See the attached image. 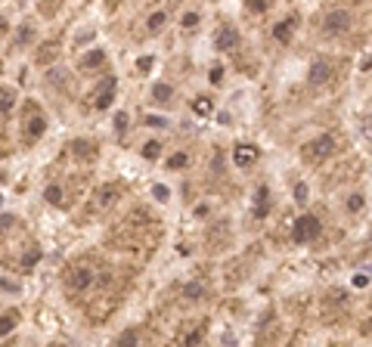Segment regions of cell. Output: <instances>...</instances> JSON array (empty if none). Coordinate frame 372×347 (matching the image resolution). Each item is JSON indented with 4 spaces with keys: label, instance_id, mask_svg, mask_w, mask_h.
Segmentation results:
<instances>
[{
    "label": "cell",
    "instance_id": "cell-1",
    "mask_svg": "<svg viewBox=\"0 0 372 347\" xmlns=\"http://www.w3.org/2000/svg\"><path fill=\"white\" fill-rule=\"evenodd\" d=\"M335 137L332 134H323V137H316V140H310L307 143V149H304V158L310 161V164H316V161H326L332 152H335Z\"/></svg>",
    "mask_w": 372,
    "mask_h": 347
},
{
    "label": "cell",
    "instance_id": "cell-2",
    "mask_svg": "<svg viewBox=\"0 0 372 347\" xmlns=\"http://www.w3.org/2000/svg\"><path fill=\"white\" fill-rule=\"evenodd\" d=\"M320 236V220H316L313 214H301L298 220H295V229H292V239L298 242V245H304V242H310V239H316Z\"/></svg>",
    "mask_w": 372,
    "mask_h": 347
},
{
    "label": "cell",
    "instance_id": "cell-3",
    "mask_svg": "<svg viewBox=\"0 0 372 347\" xmlns=\"http://www.w3.org/2000/svg\"><path fill=\"white\" fill-rule=\"evenodd\" d=\"M350 22H353V16L347 10H332L326 16V22H323V31L329 34V38H338V34H344L350 28Z\"/></svg>",
    "mask_w": 372,
    "mask_h": 347
},
{
    "label": "cell",
    "instance_id": "cell-4",
    "mask_svg": "<svg viewBox=\"0 0 372 347\" xmlns=\"http://www.w3.org/2000/svg\"><path fill=\"white\" fill-rule=\"evenodd\" d=\"M233 161H236V168H252V164L258 161V146L239 143L236 149H233Z\"/></svg>",
    "mask_w": 372,
    "mask_h": 347
},
{
    "label": "cell",
    "instance_id": "cell-5",
    "mask_svg": "<svg viewBox=\"0 0 372 347\" xmlns=\"http://www.w3.org/2000/svg\"><path fill=\"white\" fill-rule=\"evenodd\" d=\"M329 78H332V62H329V59H316V62L310 65V71H307V81H310L313 87L326 84Z\"/></svg>",
    "mask_w": 372,
    "mask_h": 347
},
{
    "label": "cell",
    "instance_id": "cell-6",
    "mask_svg": "<svg viewBox=\"0 0 372 347\" xmlns=\"http://www.w3.org/2000/svg\"><path fill=\"white\" fill-rule=\"evenodd\" d=\"M90 282H93V270L90 267H75L72 273H68V285H72V291H84Z\"/></svg>",
    "mask_w": 372,
    "mask_h": 347
},
{
    "label": "cell",
    "instance_id": "cell-7",
    "mask_svg": "<svg viewBox=\"0 0 372 347\" xmlns=\"http://www.w3.org/2000/svg\"><path fill=\"white\" fill-rule=\"evenodd\" d=\"M236 44H239V34H236V28L223 25V28L217 31V38H214V47H217V50H233Z\"/></svg>",
    "mask_w": 372,
    "mask_h": 347
},
{
    "label": "cell",
    "instance_id": "cell-8",
    "mask_svg": "<svg viewBox=\"0 0 372 347\" xmlns=\"http://www.w3.org/2000/svg\"><path fill=\"white\" fill-rule=\"evenodd\" d=\"M112 93H115V78H105V81L99 84V93H96V108H109Z\"/></svg>",
    "mask_w": 372,
    "mask_h": 347
},
{
    "label": "cell",
    "instance_id": "cell-9",
    "mask_svg": "<svg viewBox=\"0 0 372 347\" xmlns=\"http://www.w3.org/2000/svg\"><path fill=\"white\" fill-rule=\"evenodd\" d=\"M292 31H295V19H282V22H276V28H273V38H276L279 44H289V41H292Z\"/></svg>",
    "mask_w": 372,
    "mask_h": 347
},
{
    "label": "cell",
    "instance_id": "cell-10",
    "mask_svg": "<svg viewBox=\"0 0 372 347\" xmlns=\"http://www.w3.org/2000/svg\"><path fill=\"white\" fill-rule=\"evenodd\" d=\"M16 322H19V313H16V310H10V313H4V316H0V338H4V335H10L13 328H16Z\"/></svg>",
    "mask_w": 372,
    "mask_h": 347
},
{
    "label": "cell",
    "instance_id": "cell-11",
    "mask_svg": "<svg viewBox=\"0 0 372 347\" xmlns=\"http://www.w3.org/2000/svg\"><path fill=\"white\" fill-rule=\"evenodd\" d=\"M211 108H214L211 96H196V99H192V112H196V115H211Z\"/></svg>",
    "mask_w": 372,
    "mask_h": 347
},
{
    "label": "cell",
    "instance_id": "cell-12",
    "mask_svg": "<svg viewBox=\"0 0 372 347\" xmlns=\"http://www.w3.org/2000/svg\"><path fill=\"white\" fill-rule=\"evenodd\" d=\"M152 99L155 102H168L171 99V84H155L152 87Z\"/></svg>",
    "mask_w": 372,
    "mask_h": 347
},
{
    "label": "cell",
    "instance_id": "cell-13",
    "mask_svg": "<svg viewBox=\"0 0 372 347\" xmlns=\"http://www.w3.org/2000/svg\"><path fill=\"white\" fill-rule=\"evenodd\" d=\"M255 195H258V198H255V214H258V217H264V214H267V189L261 186Z\"/></svg>",
    "mask_w": 372,
    "mask_h": 347
},
{
    "label": "cell",
    "instance_id": "cell-14",
    "mask_svg": "<svg viewBox=\"0 0 372 347\" xmlns=\"http://www.w3.org/2000/svg\"><path fill=\"white\" fill-rule=\"evenodd\" d=\"M16 105V93L13 90H0V112H13Z\"/></svg>",
    "mask_w": 372,
    "mask_h": 347
},
{
    "label": "cell",
    "instance_id": "cell-15",
    "mask_svg": "<svg viewBox=\"0 0 372 347\" xmlns=\"http://www.w3.org/2000/svg\"><path fill=\"white\" fill-rule=\"evenodd\" d=\"M363 205H366V198H363L360 192H353V195L347 198V211H350V214H357V211H363Z\"/></svg>",
    "mask_w": 372,
    "mask_h": 347
},
{
    "label": "cell",
    "instance_id": "cell-16",
    "mask_svg": "<svg viewBox=\"0 0 372 347\" xmlns=\"http://www.w3.org/2000/svg\"><path fill=\"white\" fill-rule=\"evenodd\" d=\"M102 50H93V53H87V56H84V65L87 68H96V65H102Z\"/></svg>",
    "mask_w": 372,
    "mask_h": 347
},
{
    "label": "cell",
    "instance_id": "cell-17",
    "mask_svg": "<svg viewBox=\"0 0 372 347\" xmlns=\"http://www.w3.org/2000/svg\"><path fill=\"white\" fill-rule=\"evenodd\" d=\"M202 291H205V288H202L199 282H189V285L183 288V295H186L189 301H199V298H202Z\"/></svg>",
    "mask_w": 372,
    "mask_h": 347
},
{
    "label": "cell",
    "instance_id": "cell-18",
    "mask_svg": "<svg viewBox=\"0 0 372 347\" xmlns=\"http://www.w3.org/2000/svg\"><path fill=\"white\" fill-rule=\"evenodd\" d=\"M186 161H189V158H186V152H177V155H171V158H168V168H171V171L186 168Z\"/></svg>",
    "mask_w": 372,
    "mask_h": 347
},
{
    "label": "cell",
    "instance_id": "cell-19",
    "mask_svg": "<svg viewBox=\"0 0 372 347\" xmlns=\"http://www.w3.org/2000/svg\"><path fill=\"white\" fill-rule=\"evenodd\" d=\"M44 195H47V202H50V205H62V189H59V186H47Z\"/></svg>",
    "mask_w": 372,
    "mask_h": 347
},
{
    "label": "cell",
    "instance_id": "cell-20",
    "mask_svg": "<svg viewBox=\"0 0 372 347\" xmlns=\"http://www.w3.org/2000/svg\"><path fill=\"white\" fill-rule=\"evenodd\" d=\"M158 152H162V143H158V140H149V143L143 146V155H146V158H158Z\"/></svg>",
    "mask_w": 372,
    "mask_h": 347
},
{
    "label": "cell",
    "instance_id": "cell-21",
    "mask_svg": "<svg viewBox=\"0 0 372 347\" xmlns=\"http://www.w3.org/2000/svg\"><path fill=\"white\" fill-rule=\"evenodd\" d=\"M360 134H363V140L366 143H372V118L366 115V118H360Z\"/></svg>",
    "mask_w": 372,
    "mask_h": 347
},
{
    "label": "cell",
    "instance_id": "cell-22",
    "mask_svg": "<svg viewBox=\"0 0 372 347\" xmlns=\"http://www.w3.org/2000/svg\"><path fill=\"white\" fill-rule=\"evenodd\" d=\"M44 134V118H31V127H28V137H41Z\"/></svg>",
    "mask_w": 372,
    "mask_h": 347
},
{
    "label": "cell",
    "instance_id": "cell-23",
    "mask_svg": "<svg viewBox=\"0 0 372 347\" xmlns=\"http://www.w3.org/2000/svg\"><path fill=\"white\" fill-rule=\"evenodd\" d=\"M28 38H31V28H28V25H22L19 31H16V47H25V44H28Z\"/></svg>",
    "mask_w": 372,
    "mask_h": 347
},
{
    "label": "cell",
    "instance_id": "cell-24",
    "mask_svg": "<svg viewBox=\"0 0 372 347\" xmlns=\"http://www.w3.org/2000/svg\"><path fill=\"white\" fill-rule=\"evenodd\" d=\"M295 202H298V205L307 202V183H298V186H295Z\"/></svg>",
    "mask_w": 372,
    "mask_h": 347
},
{
    "label": "cell",
    "instance_id": "cell-25",
    "mask_svg": "<svg viewBox=\"0 0 372 347\" xmlns=\"http://www.w3.org/2000/svg\"><path fill=\"white\" fill-rule=\"evenodd\" d=\"M165 25V13H155V16H149V31H158Z\"/></svg>",
    "mask_w": 372,
    "mask_h": 347
},
{
    "label": "cell",
    "instance_id": "cell-26",
    "mask_svg": "<svg viewBox=\"0 0 372 347\" xmlns=\"http://www.w3.org/2000/svg\"><path fill=\"white\" fill-rule=\"evenodd\" d=\"M245 4H248V10H255V13H264V10L270 7V0H245Z\"/></svg>",
    "mask_w": 372,
    "mask_h": 347
},
{
    "label": "cell",
    "instance_id": "cell-27",
    "mask_svg": "<svg viewBox=\"0 0 372 347\" xmlns=\"http://www.w3.org/2000/svg\"><path fill=\"white\" fill-rule=\"evenodd\" d=\"M196 25H199V16L196 13H186L183 16V28H196Z\"/></svg>",
    "mask_w": 372,
    "mask_h": 347
},
{
    "label": "cell",
    "instance_id": "cell-28",
    "mask_svg": "<svg viewBox=\"0 0 372 347\" xmlns=\"http://www.w3.org/2000/svg\"><path fill=\"white\" fill-rule=\"evenodd\" d=\"M208 78H211V84H220V78H223V68H220V65H214V68L208 71Z\"/></svg>",
    "mask_w": 372,
    "mask_h": 347
},
{
    "label": "cell",
    "instance_id": "cell-29",
    "mask_svg": "<svg viewBox=\"0 0 372 347\" xmlns=\"http://www.w3.org/2000/svg\"><path fill=\"white\" fill-rule=\"evenodd\" d=\"M137 68H140V71H143V75H146V71L152 68V56H140V62H137Z\"/></svg>",
    "mask_w": 372,
    "mask_h": 347
},
{
    "label": "cell",
    "instance_id": "cell-30",
    "mask_svg": "<svg viewBox=\"0 0 372 347\" xmlns=\"http://www.w3.org/2000/svg\"><path fill=\"white\" fill-rule=\"evenodd\" d=\"M115 127H118V134H124V127H128V115H124V112L115 115Z\"/></svg>",
    "mask_w": 372,
    "mask_h": 347
},
{
    "label": "cell",
    "instance_id": "cell-31",
    "mask_svg": "<svg viewBox=\"0 0 372 347\" xmlns=\"http://www.w3.org/2000/svg\"><path fill=\"white\" fill-rule=\"evenodd\" d=\"M146 124H149V127H165L168 121H165L162 115H149V118H146Z\"/></svg>",
    "mask_w": 372,
    "mask_h": 347
},
{
    "label": "cell",
    "instance_id": "cell-32",
    "mask_svg": "<svg viewBox=\"0 0 372 347\" xmlns=\"http://www.w3.org/2000/svg\"><path fill=\"white\" fill-rule=\"evenodd\" d=\"M38 261H41V251H31V254H25V261H22V264L31 267V264H38Z\"/></svg>",
    "mask_w": 372,
    "mask_h": 347
},
{
    "label": "cell",
    "instance_id": "cell-33",
    "mask_svg": "<svg viewBox=\"0 0 372 347\" xmlns=\"http://www.w3.org/2000/svg\"><path fill=\"white\" fill-rule=\"evenodd\" d=\"M152 195L158 198V202H165V198H168V186H155V189H152Z\"/></svg>",
    "mask_w": 372,
    "mask_h": 347
},
{
    "label": "cell",
    "instance_id": "cell-34",
    "mask_svg": "<svg viewBox=\"0 0 372 347\" xmlns=\"http://www.w3.org/2000/svg\"><path fill=\"white\" fill-rule=\"evenodd\" d=\"M199 338H202V328H196V332H189V335H186V344H196Z\"/></svg>",
    "mask_w": 372,
    "mask_h": 347
},
{
    "label": "cell",
    "instance_id": "cell-35",
    "mask_svg": "<svg viewBox=\"0 0 372 347\" xmlns=\"http://www.w3.org/2000/svg\"><path fill=\"white\" fill-rule=\"evenodd\" d=\"M369 282V276H363V273H357V276H353V285H357V288H363Z\"/></svg>",
    "mask_w": 372,
    "mask_h": 347
},
{
    "label": "cell",
    "instance_id": "cell-36",
    "mask_svg": "<svg viewBox=\"0 0 372 347\" xmlns=\"http://www.w3.org/2000/svg\"><path fill=\"white\" fill-rule=\"evenodd\" d=\"M360 71H372V53H369V56L360 62Z\"/></svg>",
    "mask_w": 372,
    "mask_h": 347
},
{
    "label": "cell",
    "instance_id": "cell-37",
    "mask_svg": "<svg viewBox=\"0 0 372 347\" xmlns=\"http://www.w3.org/2000/svg\"><path fill=\"white\" fill-rule=\"evenodd\" d=\"M0 288H7V291H10V288H13V291H19V282H10V279H4V282H0Z\"/></svg>",
    "mask_w": 372,
    "mask_h": 347
},
{
    "label": "cell",
    "instance_id": "cell-38",
    "mask_svg": "<svg viewBox=\"0 0 372 347\" xmlns=\"http://www.w3.org/2000/svg\"><path fill=\"white\" fill-rule=\"evenodd\" d=\"M137 338V332H124L121 338H118V344H128V341H134Z\"/></svg>",
    "mask_w": 372,
    "mask_h": 347
},
{
    "label": "cell",
    "instance_id": "cell-39",
    "mask_svg": "<svg viewBox=\"0 0 372 347\" xmlns=\"http://www.w3.org/2000/svg\"><path fill=\"white\" fill-rule=\"evenodd\" d=\"M10 226H13V217L4 214V217H0V229H10Z\"/></svg>",
    "mask_w": 372,
    "mask_h": 347
},
{
    "label": "cell",
    "instance_id": "cell-40",
    "mask_svg": "<svg viewBox=\"0 0 372 347\" xmlns=\"http://www.w3.org/2000/svg\"><path fill=\"white\" fill-rule=\"evenodd\" d=\"M366 270H369V273H372V264H369V267H366Z\"/></svg>",
    "mask_w": 372,
    "mask_h": 347
},
{
    "label": "cell",
    "instance_id": "cell-41",
    "mask_svg": "<svg viewBox=\"0 0 372 347\" xmlns=\"http://www.w3.org/2000/svg\"><path fill=\"white\" fill-rule=\"evenodd\" d=\"M0 202H4V195H0Z\"/></svg>",
    "mask_w": 372,
    "mask_h": 347
}]
</instances>
